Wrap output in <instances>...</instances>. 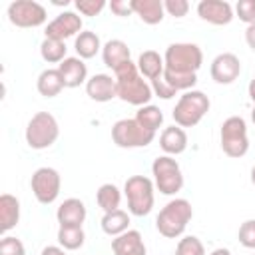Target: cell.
<instances>
[{
	"instance_id": "83f0119b",
	"label": "cell",
	"mask_w": 255,
	"mask_h": 255,
	"mask_svg": "<svg viewBox=\"0 0 255 255\" xmlns=\"http://www.w3.org/2000/svg\"><path fill=\"white\" fill-rule=\"evenodd\" d=\"M66 44L60 40H52V38H44L40 44V56L44 62L48 64H62L66 60Z\"/></svg>"
},
{
	"instance_id": "b9f144b4",
	"label": "cell",
	"mask_w": 255,
	"mask_h": 255,
	"mask_svg": "<svg viewBox=\"0 0 255 255\" xmlns=\"http://www.w3.org/2000/svg\"><path fill=\"white\" fill-rule=\"evenodd\" d=\"M247 92H249V98H251V102L255 104V78L249 82V86H247Z\"/></svg>"
},
{
	"instance_id": "7c38bea8",
	"label": "cell",
	"mask_w": 255,
	"mask_h": 255,
	"mask_svg": "<svg viewBox=\"0 0 255 255\" xmlns=\"http://www.w3.org/2000/svg\"><path fill=\"white\" fill-rule=\"evenodd\" d=\"M209 74H211V80L215 84H223V86L233 84L241 74V62H239V58L235 54L223 52V54L213 58Z\"/></svg>"
},
{
	"instance_id": "ee69618b",
	"label": "cell",
	"mask_w": 255,
	"mask_h": 255,
	"mask_svg": "<svg viewBox=\"0 0 255 255\" xmlns=\"http://www.w3.org/2000/svg\"><path fill=\"white\" fill-rule=\"evenodd\" d=\"M54 4L56 6H68V0H64V2L62 0H54Z\"/></svg>"
},
{
	"instance_id": "3957f363",
	"label": "cell",
	"mask_w": 255,
	"mask_h": 255,
	"mask_svg": "<svg viewBox=\"0 0 255 255\" xmlns=\"http://www.w3.org/2000/svg\"><path fill=\"white\" fill-rule=\"evenodd\" d=\"M209 98L199 92V90H189V92H183L171 112L173 116V122L175 126L179 128H193L197 126L205 114L209 112Z\"/></svg>"
},
{
	"instance_id": "30bf717a",
	"label": "cell",
	"mask_w": 255,
	"mask_h": 255,
	"mask_svg": "<svg viewBox=\"0 0 255 255\" xmlns=\"http://www.w3.org/2000/svg\"><path fill=\"white\" fill-rule=\"evenodd\" d=\"M30 187L34 197L42 203V205H50L58 199L60 189H62V177L54 167H38L32 173L30 179Z\"/></svg>"
},
{
	"instance_id": "44dd1931",
	"label": "cell",
	"mask_w": 255,
	"mask_h": 255,
	"mask_svg": "<svg viewBox=\"0 0 255 255\" xmlns=\"http://www.w3.org/2000/svg\"><path fill=\"white\" fill-rule=\"evenodd\" d=\"M131 8H133V14H137L139 20L149 26L159 24L165 14L161 0H131Z\"/></svg>"
},
{
	"instance_id": "ffe728a7",
	"label": "cell",
	"mask_w": 255,
	"mask_h": 255,
	"mask_svg": "<svg viewBox=\"0 0 255 255\" xmlns=\"http://www.w3.org/2000/svg\"><path fill=\"white\" fill-rule=\"evenodd\" d=\"M20 221V201L10 193L0 195V231L8 233Z\"/></svg>"
},
{
	"instance_id": "5b68a950",
	"label": "cell",
	"mask_w": 255,
	"mask_h": 255,
	"mask_svg": "<svg viewBox=\"0 0 255 255\" xmlns=\"http://www.w3.org/2000/svg\"><path fill=\"white\" fill-rule=\"evenodd\" d=\"M153 189H155L153 181L145 175L128 177L126 185H124V195L128 199V211L135 217H143V215L151 213L153 201H155Z\"/></svg>"
},
{
	"instance_id": "277c9868",
	"label": "cell",
	"mask_w": 255,
	"mask_h": 255,
	"mask_svg": "<svg viewBox=\"0 0 255 255\" xmlns=\"http://www.w3.org/2000/svg\"><path fill=\"white\" fill-rule=\"evenodd\" d=\"M165 70L181 74H197L203 64V52L197 44L191 42H173L165 48L163 54Z\"/></svg>"
},
{
	"instance_id": "8d00e7d4",
	"label": "cell",
	"mask_w": 255,
	"mask_h": 255,
	"mask_svg": "<svg viewBox=\"0 0 255 255\" xmlns=\"http://www.w3.org/2000/svg\"><path fill=\"white\" fill-rule=\"evenodd\" d=\"M151 90H153V96H157L161 100H171L173 96H177V92L163 80V76L157 80H151Z\"/></svg>"
},
{
	"instance_id": "9a60e30c",
	"label": "cell",
	"mask_w": 255,
	"mask_h": 255,
	"mask_svg": "<svg viewBox=\"0 0 255 255\" xmlns=\"http://www.w3.org/2000/svg\"><path fill=\"white\" fill-rule=\"evenodd\" d=\"M86 215H88L86 205L78 197L64 199L56 211V219H58L60 227H82L86 221Z\"/></svg>"
},
{
	"instance_id": "1f68e13d",
	"label": "cell",
	"mask_w": 255,
	"mask_h": 255,
	"mask_svg": "<svg viewBox=\"0 0 255 255\" xmlns=\"http://www.w3.org/2000/svg\"><path fill=\"white\" fill-rule=\"evenodd\" d=\"M175 255H205V247L195 235H185L175 247Z\"/></svg>"
},
{
	"instance_id": "f546056e",
	"label": "cell",
	"mask_w": 255,
	"mask_h": 255,
	"mask_svg": "<svg viewBox=\"0 0 255 255\" xmlns=\"http://www.w3.org/2000/svg\"><path fill=\"white\" fill-rule=\"evenodd\" d=\"M86 233L82 227H60L58 229V243L66 251H76L84 245Z\"/></svg>"
},
{
	"instance_id": "d6986e66",
	"label": "cell",
	"mask_w": 255,
	"mask_h": 255,
	"mask_svg": "<svg viewBox=\"0 0 255 255\" xmlns=\"http://www.w3.org/2000/svg\"><path fill=\"white\" fill-rule=\"evenodd\" d=\"M159 147L165 155H179L187 149V133L179 126H169L159 135Z\"/></svg>"
},
{
	"instance_id": "836d02e7",
	"label": "cell",
	"mask_w": 255,
	"mask_h": 255,
	"mask_svg": "<svg viewBox=\"0 0 255 255\" xmlns=\"http://www.w3.org/2000/svg\"><path fill=\"white\" fill-rule=\"evenodd\" d=\"M239 243L245 247V249H255V219H247L241 223L239 227Z\"/></svg>"
},
{
	"instance_id": "f1b7e54d",
	"label": "cell",
	"mask_w": 255,
	"mask_h": 255,
	"mask_svg": "<svg viewBox=\"0 0 255 255\" xmlns=\"http://www.w3.org/2000/svg\"><path fill=\"white\" fill-rule=\"evenodd\" d=\"M135 120L139 122V126H143L145 129H149V131L155 133L161 128V124H163V112L157 106L147 104V106H143V108L137 110Z\"/></svg>"
},
{
	"instance_id": "8fae6325",
	"label": "cell",
	"mask_w": 255,
	"mask_h": 255,
	"mask_svg": "<svg viewBox=\"0 0 255 255\" xmlns=\"http://www.w3.org/2000/svg\"><path fill=\"white\" fill-rule=\"evenodd\" d=\"M46 18V8L34 0H16L8 6V20L18 28H38Z\"/></svg>"
},
{
	"instance_id": "cb8c5ba5",
	"label": "cell",
	"mask_w": 255,
	"mask_h": 255,
	"mask_svg": "<svg viewBox=\"0 0 255 255\" xmlns=\"http://www.w3.org/2000/svg\"><path fill=\"white\" fill-rule=\"evenodd\" d=\"M100 225H102V231L106 235L118 237V235H122V233H126L129 229V215L124 209H114V211L104 213Z\"/></svg>"
},
{
	"instance_id": "4316f807",
	"label": "cell",
	"mask_w": 255,
	"mask_h": 255,
	"mask_svg": "<svg viewBox=\"0 0 255 255\" xmlns=\"http://www.w3.org/2000/svg\"><path fill=\"white\" fill-rule=\"evenodd\" d=\"M96 201H98V205L102 207L104 213L114 211V209H120L122 191H120L114 183H104V185H100L98 191H96Z\"/></svg>"
},
{
	"instance_id": "ba28073f",
	"label": "cell",
	"mask_w": 255,
	"mask_h": 255,
	"mask_svg": "<svg viewBox=\"0 0 255 255\" xmlns=\"http://www.w3.org/2000/svg\"><path fill=\"white\" fill-rule=\"evenodd\" d=\"M153 185L163 195H175L183 187V173L179 163L171 155H159L151 163Z\"/></svg>"
},
{
	"instance_id": "5bb4252c",
	"label": "cell",
	"mask_w": 255,
	"mask_h": 255,
	"mask_svg": "<svg viewBox=\"0 0 255 255\" xmlns=\"http://www.w3.org/2000/svg\"><path fill=\"white\" fill-rule=\"evenodd\" d=\"M197 16L213 26H225L233 20V6L225 0H201L197 4Z\"/></svg>"
},
{
	"instance_id": "7402d4cb",
	"label": "cell",
	"mask_w": 255,
	"mask_h": 255,
	"mask_svg": "<svg viewBox=\"0 0 255 255\" xmlns=\"http://www.w3.org/2000/svg\"><path fill=\"white\" fill-rule=\"evenodd\" d=\"M137 70L143 78L147 80H157L163 76V70H165V62H163V56H159L155 50H143L137 58Z\"/></svg>"
},
{
	"instance_id": "f6af8a7d",
	"label": "cell",
	"mask_w": 255,
	"mask_h": 255,
	"mask_svg": "<svg viewBox=\"0 0 255 255\" xmlns=\"http://www.w3.org/2000/svg\"><path fill=\"white\" fill-rule=\"evenodd\" d=\"M251 183L255 185V165H253V169H251Z\"/></svg>"
},
{
	"instance_id": "bcb514c9",
	"label": "cell",
	"mask_w": 255,
	"mask_h": 255,
	"mask_svg": "<svg viewBox=\"0 0 255 255\" xmlns=\"http://www.w3.org/2000/svg\"><path fill=\"white\" fill-rule=\"evenodd\" d=\"M251 120H253V124H255V106H253V112H251Z\"/></svg>"
},
{
	"instance_id": "52a82bcc",
	"label": "cell",
	"mask_w": 255,
	"mask_h": 255,
	"mask_svg": "<svg viewBox=\"0 0 255 255\" xmlns=\"http://www.w3.org/2000/svg\"><path fill=\"white\" fill-rule=\"evenodd\" d=\"M221 149L229 157H243L249 151V137H247V124L241 116H231L221 124L219 131Z\"/></svg>"
},
{
	"instance_id": "ab89813d",
	"label": "cell",
	"mask_w": 255,
	"mask_h": 255,
	"mask_svg": "<svg viewBox=\"0 0 255 255\" xmlns=\"http://www.w3.org/2000/svg\"><path fill=\"white\" fill-rule=\"evenodd\" d=\"M245 42H247V46L255 52V24L247 26V30H245Z\"/></svg>"
},
{
	"instance_id": "74e56055",
	"label": "cell",
	"mask_w": 255,
	"mask_h": 255,
	"mask_svg": "<svg viewBox=\"0 0 255 255\" xmlns=\"http://www.w3.org/2000/svg\"><path fill=\"white\" fill-rule=\"evenodd\" d=\"M163 8L169 16H175V18H183L187 12H189V2L187 0H165L163 2Z\"/></svg>"
},
{
	"instance_id": "60d3db41",
	"label": "cell",
	"mask_w": 255,
	"mask_h": 255,
	"mask_svg": "<svg viewBox=\"0 0 255 255\" xmlns=\"http://www.w3.org/2000/svg\"><path fill=\"white\" fill-rule=\"evenodd\" d=\"M42 255H68V253H66V249L60 247V245H48V247L42 249Z\"/></svg>"
},
{
	"instance_id": "d590c367",
	"label": "cell",
	"mask_w": 255,
	"mask_h": 255,
	"mask_svg": "<svg viewBox=\"0 0 255 255\" xmlns=\"http://www.w3.org/2000/svg\"><path fill=\"white\" fill-rule=\"evenodd\" d=\"M76 8L84 16H98L106 8V0H76Z\"/></svg>"
},
{
	"instance_id": "6da1fadb",
	"label": "cell",
	"mask_w": 255,
	"mask_h": 255,
	"mask_svg": "<svg viewBox=\"0 0 255 255\" xmlns=\"http://www.w3.org/2000/svg\"><path fill=\"white\" fill-rule=\"evenodd\" d=\"M114 80H116L118 98L122 102H126V104L143 108L153 98L151 84H147L143 80V76L137 70V64L131 62V60L124 62L118 70H114Z\"/></svg>"
},
{
	"instance_id": "d6a6232c",
	"label": "cell",
	"mask_w": 255,
	"mask_h": 255,
	"mask_svg": "<svg viewBox=\"0 0 255 255\" xmlns=\"http://www.w3.org/2000/svg\"><path fill=\"white\" fill-rule=\"evenodd\" d=\"M0 255H26V247L18 237L4 235L0 241Z\"/></svg>"
},
{
	"instance_id": "7bdbcfd3",
	"label": "cell",
	"mask_w": 255,
	"mask_h": 255,
	"mask_svg": "<svg viewBox=\"0 0 255 255\" xmlns=\"http://www.w3.org/2000/svg\"><path fill=\"white\" fill-rule=\"evenodd\" d=\"M209 255H231V251H229L227 247H217V249H213Z\"/></svg>"
},
{
	"instance_id": "e575fe53",
	"label": "cell",
	"mask_w": 255,
	"mask_h": 255,
	"mask_svg": "<svg viewBox=\"0 0 255 255\" xmlns=\"http://www.w3.org/2000/svg\"><path fill=\"white\" fill-rule=\"evenodd\" d=\"M235 14L247 26L255 24V0H239L235 4Z\"/></svg>"
},
{
	"instance_id": "603a6c76",
	"label": "cell",
	"mask_w": 255,
	"mask_h": 255,
	"mask_svg": "<svg viewBox=\"0 0 255 255\" xmlns=\"http://www.w3.org/2000/svg\"><path fill=\"white\" fill-rule=\"evenodd\" d=\"M102 60L110 70H118L124 62L129 60V48L124 40H110L102 48Z\"/></svg>"
},
{
	"instance_id": "2e32d148",
	"label": "cell",
	"mask_w": 255,
	"mask_h": 255,
	"mask_svg": "<svg viewBox=\"0 0 255 255\" xmlns=\"http://www.w3.org/2000/svg\"><path fill=\"white\" fill-rule=\"evenodd\" d=\"M86 94L90 96V100L94 102H110L114 98H118L116 92V80L110 74H96L86 82Z\"/></svg>"
},
{
	"instance_id": "484cf974",
	"label": "cell",
	"mask_w": 255,
	"mask_h": 255,
	"mask_svg": "<svg viewBox=\"0 0 255 255\" xmlns=\"http://www.w3.org/2000/svg\"><path fill=\"white\" fill-rule=\"evenodd\" d=\"M36 88L38 92L44 96V98H56L66 86H64V80L58 72V68H48L44 70L40 76H38V82H36Z\"/></svg>"
},
{
	"instance_id": "f35d334b",
	"label": "cell",
	"mask_w": 255,
	"mask_h": 255,
	"mask_svg": "<svg viewBox=\"0 0 255 255\" xmlns=\"http://www.w3.org/2000/svg\"><path fill=\"white\" fill-rule=\"evenodd\" d=\"M110 10H112L116 16H122V18L133 14L131 0H112V2H110Z\"/></svg>"
},
{
	"instance_id": "7a4b0ae2",
	"label": "cell",
	"mask_w": 255,
	"mask_h": 255,
	"mask_svg": "<svg viewBox=\"0 0 255 255\" xmlns=\"http://www.w3.org/2000/svg\"><path fill=\"white\" fill-rule=\"evenodd\" d=\"M191 217H193L191 203L183 197H175L159 209V213L155 217V229L159 231V235H163L167 239H177L183 235Z\"/></svg>"
},
{
	"instance_id": "e0dca14e",
	"label": "cell",
	"mask_w": 255,
	"mask_h": 255,
	"mask_svg": "<svg viewBox=\"0 0 255 255\" xmlns=\"http://www.w3.org/2000/svg\"><path fill=\"white\" fill-rule=\"evenodd\" d=\"M58 72L64 80V86L66 88H78L82 84H86L90 78H88V66L84 64L82 58L78 56H72V58H66L60 66H58Z\"/></svg>"
},
{
	"instance_id": "8992f818",
	"label": "cell",
	"mask_w": 255,
	"mask_h": 255,
	"mask_svg": "<svg viewBox=\"0 0 255 255\" xmlns=\"http://www.w3.org/2000/svg\"><path fill=\"white\" fill-rule=\"evenodd\" d=\"M60 135L58 120L50 112H38L26 126V143L32 149H48Z\"/></svg>"
},
{
	"instance_id": "d4e9b609",
	"label": "cell",
	"mask_w": 255,
	"mask_h": 255,
	"mask_svg": "<svg viewBox=\"0 0 255 255\" xmlns=\"http://www.w3.org/2000/svg\"><path fill=\"white\" fill-rule=\"evenodd\" d=\"M74 48H76L78 58H82V60H90V58H94L104 46H102L100 36H98L96 32H92V30H82V32L76 36Z\"/></svg>"
},
{
	"instance_id": "9c48e42d",
	"label": "cell",
	"mask_w": 255,
	"mask_h": 255,
	"mask_svg": "<svg viewBox=\"0 0 255 255\" xmlns=\"http://www.w3.org/2000/svg\"><path fill=\"white\" fill-rule=\"evenodd\" d=\"M155 133L139 126L135 118H126L114 124L112 128V139L118 147L124 149H133V147H145L153 141Z\"/></svg>"
},
{
	"instance_id": "4fadbf2b",
	"label": "cell",
	"mask_w": 255,
	"mask_h": 255,
	"mask_svg": "<svg viewBox=\"0 0 255 255\" xmlns=\"http://www.w3.org/2000/svg\"><path fill=\"white\" fill-rule=\"evenodd\" d=\"M46 38H52V40H68L72 36H78L82 32V18L76 14V12H62L58 14L48 26H46Z\"/></svg>"
},
{
	"instance_id": "ac0fdd59",
	"label": "cell",
	"mask_w": 255,
	"mask_h": 255,
	"mask_svg": "<svg viewBox=\"0 0 255 255\" xmlns=\"http://www.w3.org/2000/svg\"><path fill=\"white\" fill-rule=\"evenodd\" d=\"M114 255H145V243L137 229H128L126 233L112 239Z\"/></svg>"
},
{
	"instance_id": "4dcf8cb0",
	"label": "cell",
	"mask_w": 255,
	"mask_h": 255,
	"mask_svg": "<svg viewBox=\"0 0 255 255\" xmlns=\"http://www.w3.org/2000/svg\"><path fill=\"white\" fill-rule=\"evenodd\" d=\"M163 80L175 90V92H189L197 84V74H181V72H171L163 70Z\"/></svg>"
}]
</instances>
